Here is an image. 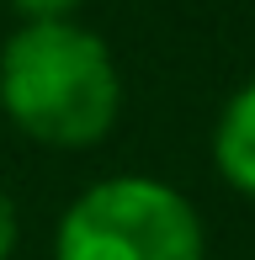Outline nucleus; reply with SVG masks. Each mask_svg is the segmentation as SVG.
<instances>
[{
	"mask_svg": "<svg viewBox=\"0 0 255 260\" xmlns=\"http://www.w3.org/2000/svg\"><path fill=\"white\" fill-rule=\"evenodd\" d=\"M0 106L48 149H90L122 112L112 48L80 21H21L0 48Z\"/></svg>",
	"mask_w": 255,
	"mask_h": 260,
	"instance_id": "nucleus-1",
	"label": "nucleus"
},
{
	"mask_svg": "<svg viewBox=\"0 0 255 260\" xmlns=\"http://www.w3.org/2000/svg\"><path fill=\"white\" fill-rule=\"evenodd\" d=\"M59 260H202V218L176 186L112 175L69 202Z\"/></svg>",
	"mask_w": 255,
	"mask_h": 260,
	"instance_id": "nucleus-2",
	"label": "nucleus"
},
{
	"mask_svg": "<svg viewBox=\"0 0 255 260\" xmlns=\"http://www.w3.org/2000/svg\"><path fill=\"white\" fill-rule=\"evenodd\" d=\"M213 159L234 191L255 197V80H245L229 96L224 117H218V133H213Z\"/></svg>",
	"mask_w": 255,
	"mask_h": 260,
	"instance_id": "nucleus-3",
	"label": "nucleus"
},
{
	"mask_svg": "<svg viewBox=\"0 0 255 260\" xmlns=\"http://www.w3.org/2000/svg\"><path fill=\"white\" fill-rule=\"evenodd\" d=\"M11 11L21 21H75L80 0H11Z\"/></svg>",
	"mask_w": 255,
	"mask_h": 260,
	"instance_id": "nucleus-4",
	"label": "nucleus"
},
{
	"mask_svg": "<svg viewBox=\"0 0 255 260\" xmlns=\"http://www.w3.org/2000/svg\"><path fill=\"white\" fill-rule=\"evenodd\" d=\"M11 250H16V202L0 186V260H11Z\"/></svg>",
	"mask_w": 255,
	"mask_h": 260,
	"instance_id": "nucleus-5",
	"label": "nucleus"
}]
</instances>
